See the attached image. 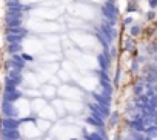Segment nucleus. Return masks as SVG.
<instances>
[{
	"label": "nucleus",
	"mask_w": 157,
	"mask_h": 140,
	"mask_svg": "<svg viewBox=\"0 0 157 140\" xmlns=\"http://www.w3.org/2000/svg\"><path fill=\"white\" fill-rule=\"evenodd\" d=\"M137 9V2H134V0H131V2L128 3V8H126V12H132Z\"/></svg>",
	"instance_id": "obj_2"
},
{
	"label": "nucleus",
	"mask_w": 157,
	"mask_h": 140,
	"mask_svg": "<svg viewBox=\"0 0 157 140\" xmlns=\"http://www.w3.org/2000/svg\"><path fill=\"white\" fill-rule=\"evenodd\" d=\"M129 23H132V19H131V17L125 19V25H129Z\"/></svg>",
	"instance_id": "obj_5"
},
{
	"label": "nucleus",
	"mask_w": 157,
	"mask_h": 140,
	"mask_svg": "<svg viewBox=\"0 0 157 140\" xmlns=\"http://www.w3.org/2000/svg\"><path fill=\"white\" fill-rule=\"evenodd\" d=\"M140 32H142V28H140L139 25H132V26L129 28V34H131V36H134V37H137Z\"/></svg>",
	"instance_id": "obj_1"
},
{
	"label": "nucleus",
	"mask_w": 157,
	"mask_h": 140,
	"mask_svg": "<svg viewBox=\"0 0 157 140\" xmlns=\"http://www.w3.org/2000/svg\"><path fill=\"white\" fill-rule=\"evenodd\" d=\"M149 6H151V9H155L157 8V0H149Z\"/></svg>",
	"instance_id": "obj_4"
},
{
	"label": "nucleus",
	"mask_w": 157,
	"mask_h": 140,
	"mask_svg": "<svg viewBox=\"0 0 157 140\" xmlns=\"http://www.w3.org/2000/svg\"><path fill=\"white\" fill-rule=\"evenodd\" d=\"M145 19H146V20H154V19H155V11H154V9L148 11L146 15H145Z\"/></svg>",
	"instance_id": "obj_3"
},
{
	"label": "nucleus",
	"mask_w": 157,
	"mask_h": 140,
	"mask_svg": "<svg viewBox=\"0 0 157 140\" xmlns=\"http://www.w3.org/2000/svg\"><path fill=\"white\" fill-rule=\"evenodd\" d=\"M134 2H137V0H134Z\"/></svg>",
	"instance_id": "obj_6"
}]
</instances>
